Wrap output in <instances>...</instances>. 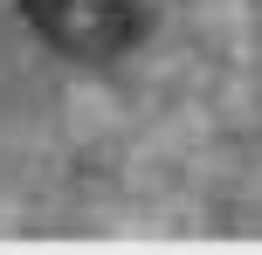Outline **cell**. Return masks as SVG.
<instances>
[{"mask_svg": "<svg viewBox=\"0 0 262 255\" xmlns=\"http://www.w3.org/2000/svg\"><path fill=\"white\" fill-rule=\"evenodd\" d=\"M21 21L69 62H118L145 41V0H21Z\"/></svg>", "mask_w": 262, "mask_h": 255, "instance_id": "obj_1", "label": "cell"}]
</instances>
